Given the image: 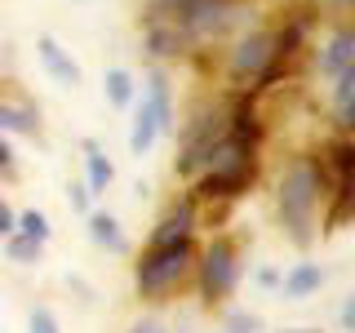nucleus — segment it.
Masks as SVG:
<instances>
[{"mask_svg":"<svg viewBox=\"0 0 355 333\" xmlns=\"http://www.w3.org/2000/svg\"><path fill=\"white\" fill-rule=\"evenodd\" d=\"M320 196H324V169L311 155H297L288 160V169L280 173V187H275V205H280V222L288 231L293 244H311L315 240V209Z\"/></svg>","mask_w":355,"mask_h":333,"instance_id":"f257e3e1","label":"nucleus"},{"mask_svg":"<svg viewBox=\"0 0 355 333\" xmlns=\"http://www.w3.org/2000/svg\"><path fill=\"white\" fill-rule=\"evenodd\" d=\"M253 178H258V151L244 147V142L222 138L214 147V155H209V164H205V178H200L196 196H205V200H236V196H244L253 187Z\"/></svg>","mask_w":355,"mask_h":333,"instance_id":"f03ea898","label":"nucleus"},{"mask_svg":"<svg viewBox=\"0 0 355 333\" xmlns=\"http://www.w3.org/2000/svg\"><path fill=\"white\" fill-rule=\"evenodd\" d=\"M191 258H196L191 240L164 244V249H142L138 266H133V284H138V293L142 298H164L169 289L182 284V275L191 271Z\"/></svg>","mask_w":355,"mask_h":333,"instance_id":"7ed1b4c3","label":"nucleus"},{"mask_svg":"<svg viewBox=\"0 0 355 333\" xmlns=\"http://www.w3.org/2000/svg\"><path fill=\"white\" fill-rule=\"evenodd\" d=\"M222 138H227V111H222V107H205L191 125H187V133H182L173 173L178 178H196L209 164V155H214V147H218Z\"/></svg>","mask_w":355,"mask_h":333,"instance_id":"20e7f679","label":"nucleus"},{"mask_svg":"<svg viewBox=\"0 0 355 333\" xmlns=\"http://www.w3.org/2000/svg\"><path fill=\"white\" fill-rule=\"evenodd\" d=\"M236 275H240V249L231 236H218L205 244V253H200V298H205L209 307L222 302V298L236 289Z\"/></svg>","mask_w":355,"mask_h":333,"instance_id":"39448f33","label":"nucleus"},{"mask_svg":"<svg viewBox=\"0 0 355 333\" xmlns=\"http://www.w3.org/2000/svg\"><path fill=\"white\" fill-rule=\"evenodd\" d=\"M266 62H271V31H249L231 53V76L236 80H258Z\"/></svg>","mask_w":355,"mask_h":333,"instance_id":"423d86ee","label":"nucleus"},{"mask_svg":"<svg viewBox=\"0 0 355 333\" xmlns=\"http://www.w3.org/2000/svg\"><path fill=\"white\" fill-rule=\"evenodd\" d=\"M329 280V271L320 262H293L284 271V280H280V298L284 302H302V298H315L320 289H324Z\"/></svg>","mask_w":355,"mask_h":333,"instance_id":"0eeeda50","label":"nucleus"},{"mask_svg":"<svg viewBox=\"0 0 355 333\" xmlns=\"http://www.w3.org/2000/svg\"><path fill=\"white\" fill-rule=\"evenodd\" d=\"M36 53H40L44 71L53 76V85H62V89H76V85H80V62H76L53 36H40V40H36Z\"/></svg>","mask_w":355,"mask_h":333,"instance_id":"6e6552de","label":"nucleus"},{"mask_svg":"<svg viewBox=\"0 0 355 333\" xmlns=\"http://www.w3.org/2000/svg\"><path fill=\"white\" fill-rule=\"evenodd\" d=\"M324 178H333V191H351L355 182V142L351 138H338L329 142V160H320Z\"/></svg>","mask_w":355,"mask_h":333,"instance_id":"1a4fd4ad","label":"nucleus"},{"mask_svg":"<svg viewBox=\"0 0 355 333\" xmlns=\"http://www.w3.org/2000/svg\"><path fill=\"white\" fill-rule=\"evenodd\" d=\"M347 67H355V31L351 27H338L333 31V40L324 44V53H320V76H338L347 71Z\"/></svg>","mask_w":355,"mask_h":333,"instance_id":"9d476101","label":"nucleus"},{"mask_svg":"<svg viewBox=\"0 0 355 333\" xmlns=\"http://www.w3.org/2000/svg\"><path fill=\"white\" fill-rule=\"evenodd\" d=\"M85 222H89V240H94V244H103V249H111V253H129V236L120 231V222L111 218V214L89 209Z\"/></svg>","mask_w":355,"mask_h":333,"instance_id":"9b49d317","label":"nucleus"},{"mask_svg":"<svg viewBox=\"0 0 355 333\" xmlns=\"http://www.w3.org/2000/svg\"><path fill=\"white\" fill-rule=\"evenodd\" d=\"M142 98H147V107L155 111V125L160 133L173 129V98H169V76L164 71H151L147 76V89H142Z\"/></svg>","mask_w":355,"mask_h":333,"instance_id":"f8f14e48","label":"nucleus"},{"mask_svg":"<svg viewBox=\"0 0 355 333\" xmlns=\"http://www.w3.org/2000/svg\"><path fill=\"white\" fill-rule=\"evenodd\" d=\"M155 138H160L155 111L147 107V98H138V107H133V129H129V151H133V155H147Z\"/></svg>","mask_w":355,"mask_h":333,"instance_id":"ddd939ff","label":"nucleus"},{"mask_svg":"<svg viewBox=\"0 0 355 333\" xmlns=\"http://www.w3.org/2000/svg\"><path fill=\"white\" fill-rule=\"evenodd\" d=\"M85 173H89V178H85L89 196H94V191H107V187H111V178H116V164L107 160V151L98 147L94 138H85Z\"/></svg>","mask_w":355,"mask_h":333,"instance_id":"4468645a","label":"nucleus"},{"mask_svg":"<svg viewBox=\"0 0 355 333\" xmlns=\"http://www.w3.org/2000/svg\"><path fill=\"white\" fill-rule=\"evenodd\" d=\"M333 107H338V129L355 125V67L333 76Z\"/></svg>","mask_w":355,"mask_h":333,"instance_id":"2eb2a0df","label":"nucleus"},{"mask_svg":"<svg viewBox=\"0 0 355 333\" xmlns=\"http://www.w3.org/2000/svg\"><path fill=\"white\" fill-rule=\"evenodd\" d=\"M147 49L155 58H169V53L182 49V27L178 22H151L147 27Z\"/></svg>","mask_w":355,"mask_h":333,"instance_id":"dca6fc26","label":"nucleus"},{"mask_svg":"<svg viewBox=\"0 0 355 333\" xmlns=\"http://www.w3.org/2000/svg\"><path fill=\"white\" fill-rule=\"evenodd\" d=\"M103 89H107L111 107H129L133 103V76L125 71V67H111V71L103 76Z\"/></svg>","mask_w":355,"mask_h":333,"instance_id":"f3484780","label":"nucleus"},{"mask_svg":"<svg viewBox=\"0 0 355 333\" xmlns=\"http://www.w3.org/2000/svg\"><path fill=\"white\" fill-rule=\"evenodd\" d=\"M5 253H9V262H18V266H36L44 244H36V240H27V236L14 231V236H5Z\"/></svg>","mask_w":355,"mask_h":333,"instance_id":"a211bd4d","label":"nucleus"},{"mask_svg":"<svg viewBox=\"0 0 355 333\" xmlns=\"http://www.w3.org/2000/svg\"><path fill=\"white\" fill-rule=\"evenodd\" d=\"M18 236H27V240H36V244H44L49 240V218L40 214V209H27V214H18Z\"/></svg>","mask_w":355,"mask_h":333,"instance_id":"6ab92c4d","label":"nucleus"},{"mask_svg":"<svg viewBox=\"0 0 355 333\" xmlns=\"http://www.w3.org/2000/svg\"><path fill=\"white\" fill-rule=\"evenodd\" d=\"M27 333H62L58 329V316L49 307H31L27 311Z\"/></svg>","mask_w":355,"mask_h":333,"instance_id":"aec40b11","label":"nucleus"},{"mask_svg":"<svg viewBox=\"0 0 355 333\" xmlns=\"http://www.w3.org/2000/svg\"><path fill=\"white\" fill-rule=\"evenodd\" d=\"M227 333H262V320L253 311H231L227 316Z\"/></svg>","mask_w":355,"mask_h":333,"instance_id":"412c9836","label":"nucleus"},{"mask_svg":"<svg viewBox=\"0 0 355 333\" xmlns=\"http://www.w3.org/2000/svg\"><path fill=\"white\" fill-rule=\"evenodd\" d=\"M14 227H18V214L9 209V200L0 196V240H5V236H14Z\"/></svg>","mask_w":355,"mask_h":333,"instance_id":"4be33fe9","label":"nucleus"},{"mask_svg":"<svg viewBox=\"0 0 355 333\" xmlns=\"http://www.w3.org/2000/svg\"><path fill=\"white\" fill-rule=\"evenodd\" d=\"M67 196H71V209H76V214H89V187L85 182H71V191H67Z\"/></svg>","mask_w":355,"mask_h":333,"instance_id":"5701e85b","label":"nucleus"},{"mask_svg":"<svg viewBox=\"0 0 355 333\" xmlns=\"http://www.w3.org/2000/svg\"><path fill=\"white\" fill-rule=\"evenodd\" d=\"M0 173H5V178L14 173V147H9L5 138H0Z\"/></svg>","mask_w":355,"mask_h":333,"instance_id":"b1692460","label":"nucleus"},{"mask_svg":"<svg viewBox=\"0 0 355 333\" xmlns=\"http://www.w3.org/2000/svg\"><path fill=\"white\" fill-rule=\"evenodd\" d=\"M258 284H266V289L280 284V271H275V266H262V271H258Z\"/></svg>","mask_w":355,"mask_h":333,"instance_id":"393cba45","label":"nucleus"},{"mask_svg":"<svg viewBox=\"0 0 355 333\" xmlns=\"http://www.w3.org/2000/svg\"><path fill=\"white\" fill-rule=\"evenodd\" d=\"M351 320H355V298H347V307H342V325L351 329Z\"/></svg>","mask_w":355,"mask_h":333,"instance_id":"a878e982","label":"nucleus"},{"mask_svg":"<svg viewBox=\"0 0 355 333\" xmlns=\"http://www.w3.org/2000/svg\"><path fill=\"white\" fill-rule=\"evenodd\" d=\"M9 133V103H0V138Z\"/></svg>","mask_w":355,"mask_h":333,"instance_id":"bb28decb","label":"nucleus"},{"mask_svg":"<svg viewBox=\"0 0 355 333\" xmlns=\"http://www.w3.org/2000/svg\"><path fill=\"white\" fill-rule=\"evenodd\" d=\"M160 9H178V5H187V0H155Z\"/></svg>","mask_w":355,"mask_h":333,"instance_id":"cd10ccee","label":"nucleus"},{"mask_svg":"<svg viewBox=\"0 0 355 333\" xmlns=\"http://www.w3.org/2000/svg\"><path fill=\"white\" fill-rule=\"evenodd\" d=\"M284 333H320V329H284Z\"/></svg>","mask_w":355,"mask_h":333,"instance_id":"c85d7f7f","label":"nucleus"},{"mask_svg":"<svg viewBox=\"0 0 355 333\" xmlns=\"http://www.w3.org/2000/svg\"><path fill=\"white\" fill-rule=\"evenodd\" d=\"M333 5H351V0H333Z\"/></svg>","mask_w":355,"mask_h":333,"instance_id":"c756f323","label":"nucleus"}]
</instances>
